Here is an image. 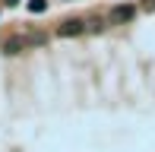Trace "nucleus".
<instances>
[{"label": "nucleus", "mask_w": 155, "mask_h": 152, "mask_svg": "<svg viewBox=\"0 0 155 152\" xmlns=\"http://www.w3.org/2000/svg\"><path fill=\"white\" fill-rule=\"evenodd\" d=\"M82 32H86V22H82V19H67V22H60L57 35L60 38H73V35H82Z\"/></svg>", "instance_id": "1"}, {"label": "nucleus", "mask_w": 155, "mask_h": 152, "mask_svg": "<svg viewBox=\"0 0 155 152\" xmlns=\"http://www.w3.org/2000/svg\"><path fill=\"white\" fill-rule=\"evenodd\" d=\"M133 6H114V10H111V22H130L133 19Z\"/></svg>", "instance_id": "2"}, {"label": "nucleus", "mask_w": 155, "mask_h": 152, "mask_svg": "<svg viewBox=\"0 0 155 152\" xmlns=\"http://www.w3.org/2000/svg\"><path fill=\"white\" fill-rule=\"evenodd\" d=\"M25 45H29L25 38H10V41L3 45V51H6V54H19V48H25Z\"/></svg>", "instance_id": "3"}, {"label": "nucleus", "mask_w": 155, "mask_h": 152, "mask_svg": "<svg viewBox=\"0 0 155 152\" xmlns=\"http://www.w3.org/2000/svg\"><path fill=\"white\" fill-rule=\"evenodd\" d=\"M45 10H48V0H29V13L38 16V13H45Z\"/></svg>", "instance_id": "4"}, {"label": "nucleus", "mask_w": 155, "mask_h": 152, "mask_svg": "<svg viewBox=\"0 0 155 152\" xmlns=\"http://www.w3.org/2000/svg\"><path fill=\"white\" fill-rule=\"evenodd\" d=\"M6 3H10V6H16V3H19V0H6Z\"/></svg>", "instance_id": "5"}]
</instances>
